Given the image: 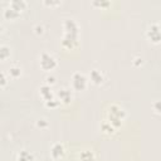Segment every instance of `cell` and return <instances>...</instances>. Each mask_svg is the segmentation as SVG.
Segmentation results:
<instances>
[{
	"instance_id": "obj_1",
	"label": "cell",
	"mask_w": 161,
	"mask_h": 161,
	"mask_svg": "<svg viewBox=\"0 0 161 161\" xmlns=\"http://www.w3.org/2000/svg\"><path fill=\"white\" fill-rule=\"evenodd\" d=\"M63 38H62V47L67 50H73L79 45V25L78 23L72 19L67 18L63 21Z\"/></svg>"
},
{
	"instance_id": "obj_2",
	"label": "cell",
	"mask_w": 161,
	"mask_h": 161,
	"mask_svg": "<svg viewBox=\"0 0 161 161\" xmlns=\"http://www.w3.org/2000/svg\"><path fill=\"white\" fill-rule=\"evenodd\" d=\"M127 117V113H126V109L117 104V103H113L108 107V111H107V121L116 128V131L123 125L125 119Z\"/></svg>"
},
{
	"instance_id": "obj_3",
	"label": "cell",
	"mask_w": 161,
	"mask_h": 161,
	"mask_svg": "<svg viewBox=\"0 0 161 161\" xmlns=\"http://www.w3.org/2000/svg\"><path fill=\"white\" fill-rule=\"evenodd\" d=\"M26 6H28V3L24 0H13L4 9L3 16L6 20H15L23 14V11L26 9Z\"/></svg>"
},
{
	"instance_id": "obj_4",
	"label": "cell",
	"mask_w": 161,
	"mask_h": 161,
	"mask_svg": "<svg viewBox=\"0 0 161 161\" xmlns=\"http://www.w3.org/2000/svg\"><path fill=\"white\" fill-rule=\"evenodd\" d=\"M39 65L43 70L45 72H52L57 68L58 65V62L55 59L54 55H52L50 53L48 52H43L40 55H39Z\"/></svg>"
},
{
	"instance_id": "obj_5",
	"label": "cell",
	"mask_w": 161,
	"mask_h": 161,
	"mask_svg": "<svg viewBox=\"0 0 161 161\" xmlns=\"http://www.w3.org/2000/svg\"><path fill=\"white\" fill-rule=\"evenodd\" d=\"M88 87V78L82 72H75L72 75V88L74 91H84Z\"/></svg>"
},
{
	"instance_id": "obj_6",
	"label": "cell",
	"mask_w": 161,
	"mask_h": 161,
	"mask_svg": "<svg viewBox=\"0 0 161 161\" xmlns=\"http://www.w3.org/2000/svg\"><path fill=\"white\" fill-rule=\"evenodd\" d=\"M146 38L153 43V44H158L161 40V31H160V24L158 23H152L147 26L146 29Z\"/></svg>"
},
{
	"instance_id": "obj_7",
	"label": "cell",
	"mask_w": 161,
	"mask_h": 161,
	"mask_svg": "<svg viewBox=\"0 0 161 161\" xmlns=\"http://www.w3.org/2000/svg\"><path fill=\"white\" fill-rule=\"evenodd\" d=\"M57 98L59 99L60 103H63V104H69V103L72 102V99H73V91H72L70 88H68V87H63V88H60V89L58 91Z\"/></svg>"
},
{
	"instance_id": "obj_8",
	"label": "cell",
	"mask_w": 161,
	"mask_h": 161,
	"mask_svg": "<svg viewBox=\"0 0 161 161\" xmlns=\"http://www.w3.org/2000/svg\"><path fill=\"white\" fill-rule=\"evenodd\" d=\"M50 156L54 160H59L63 158L65 156V147L62 142H54L50 146Z\"/></svg>"
},
{
	"instance_id": "obj_9",
	"label": "cell",
	"mask_w": 161,
	"mask_h": 161,
	"mask_svg": "<svg viewBox=\"0 0 161 161\" xmlns=\"http://www.w3.org/2000/svg\"><path fill=\"white\" fill-rule=\"evenodd\" d=\"M88 80H91L96 86H101L104 82V74L99 69H92L91 73H89V79Z\"/></svg>"
},
{
	"instance_id": "obj_10",
	"label": "cell",
	"mask_w": 161,
	"mask_h": 161,
	"mask_svg": "<svg viewBox=\"0 0 161 161\" xmlns=\"http://www.w3.org/2000/svg\"><path fill=\"white\" fill-rule=\"evenodd\" d=\"M39 93H40V96H42V98H43L44 102L50 101V99H53L55 97L54 93H53V91H52V87L50 86H47V84H42L40 86Z\"/></svg>"
},
{
	"instance_id": "obj_11",
	"label": "cell",
	"mask_w": 161,
	"mask_h": 161,
	"mask_svg": "<svg viewBox=\"0 0 161 161\" xmlns=\"http://www.w3.org/2000/svg\"><path fill=\"white\" fill-rule=\"evenodd\" d=\"M16 161H35V157L29 150H20L16 153Z\"/></svg>"
},
{
	"instance_id": "obj_12",
	"label": "cell",
	"mask_w": 161,
	"mask_h": 161,
	"mask_svg": "<svg viewBox=\"0 0 161 161\" xmlns=\"http://www.w3.org/2000/svg\"><path fill=\"white\" fill-rule=\"evenodd\" d=\"M99 130H101L102 133H104V135H107V136H111V135H113V133L116 132V128H114L107 119H104V121L101 122Z\"/></svg>"
},
{
	"instance_id": "obj_13",
	"label": "cell",
	"mask_w": 161,
	"mask_h": 161,
	"mask_svg": "<svg viewBox=\"0 0 161 161\" xmlns=\"http://www.w3.org/2000/svg\"><path fill=\"white\" fill-rule=\"evenodd\" d=\"M78 158H79V161H96V155L92 150L84 148L79 152Z\"/></svg>"
},
{
	"instance_id": "obj_14",
	"label": "cell",
	"mask_w": 161,
	"mask_h": 161,
	"mask_svg": "<svg viewBox=\"0 0 161 161\" xmlns=\"http://www.w3.org/2000/svg\"><path fill=\"white\" fill-rule=\"evenodd\" d=\"M11 55V50L8 45H0V60H6Z\"/></svg>"
},
{
	"instance_id": "obj_15",
	"label": "cell",
	"mask_w": 161,
	"mask_h": 161,
	"mask_svg": "<svg viewBox=\"0 0 161 161\" xmlns=\"http://www.w3.org/2000/svg\"><path fill=\"white\" fill-rule=\"evenodd\" d=\"M9 74H10V77H13V78H19V77L21 75V67L18 65V64L11 65L10 69H9Z\"/></svg>"
},
{
	"instance_id": "obj_16",
	"label": "cell",
	"mask_w": 161,
	"mask_h": 161,
	"mask_svg": "<svg viewBox=\"0 0 161 161\" xmlns=\"http://www.w3.org/2000/svg\"><path fill=\"white\" fill-rule=\"evenodd\" d=\"M44 104H45V107H48V108H52V109H54V108H58V107L60 106V102H59V99H58L57 97H54L53 99H50V101H47V102H44Z\"/></svg>"
},
{
	"instance_id": "obj_17",
	"label": "cell",
	"mask_w": 161,
	"mask_h": 161,
	"mask_svg": "<svg viewBox=\"0 0 161 161\" xmlns=\"http://www.w3.org/2000/svg\"><path fill=\"white\" fill-rule=\"evenodd\" d=\"M94 6H98V8H108V6H111V1H107V0H96V1H93L92 3Z\"/></svg>"
},
{
	"instance_id": "obj_18",
	"label": "cell",
	"mask_w": 161,
	"mask_h": 161,
	"mask_svg": "<svg viewBox=\"0 0 161 161\" xmlns=\"http://www.w3.org/2000/svg\"><path fill=\"white\" fill-rule=\"evenodd\" d=\"M48 125H49V122H48V119L44 118V117H42V118H39V119L36 121V126H38L39 128H47Z\"/></svg>"
},
{
	"instance_id": "obj_19",
	"label": "cell",
	"mask_w": 161,
	"mask_h": 161,
	"mask_svg": "<svg viewBox=\"0 0 161 161\" xmlns=\"http://www.w3.org/2000/svg\"><path fill=\"white\" fill-rule=\"evenodd\" d=\"M55 82H57V79H55L54 75H47V77H45V82H44V84L52 87L53 84H55Z\"/></svg>"
},
{
	"instance_id": "obj_20",
	"label": "cell",
	"mask_w": 161,
	"mask_h": 161,
	"mask_svg": "<svg viewBox=\"0 0 161 161\" xmlns=\"http://www.w3.org/2000/svg\"><path fill=\"white\" fill-rule=\"evenodd\" d=\"M8 75L4 72H0V87H5L8 84Z\"/></svg>"
},
{
	"instance_id": "obj_21",
	"label": "cell",
	"mask_w": 161,
	"mask_h": 161,
	"mask_svg": "<svg viewBox=\"0 0 161 161\" xmlns=\"http://www.w3.org/2000/svg\"><path fill=\"white\" fill-rule=\"evenodd\" d=\"M43 4L44 5H47V6H57V5H59L60 4V1H43Z\"/></svg>"
},
{
	"instance_id": "obj_22",
	"label": "cell",
	"mask_w": 161,
	"mask_h": 161,
	"mask_svg": "<svg viewBox=\"0 0 161 161\" xmlns=\"http://www.w3.org/2000/svg\"><path fill=\"white\" fill-rule=\"evenodd\" d=\"M153 108H155V112H156L157 114H160V102H158V101H156V102L153 103Z\"/></svg>"
},
{
	"instance_id": "obj_23",
	"label": "cell",
	"mask_w": 161,
	"mask_h": 161,
	"mask_svg": "<svg viewBox=\"0 0 161 161\" xmlns=\"http://www.w3.org/2000/svg\"><path fill=\"white\" fill-rule=\"evenodd\" d=\"M35 30H36V34H43V31H44L42 25H36L35 26Z\"/></svg>"
},
{
	"instance_id": "obj_24",
	"label": "cell",
	"mask_w": 161,
	"mask_h": 161,
	"mask_svg": "<svg viewBox=\"0 0 161 161\" xmlns=\"http://www.w3.org/2000/svg\"><path fill=\"white\" fill-rule=\"evenodd\" d=\"M3 29H4V28H3V25L0 24V33H3Z\"/></svg>"
}]
</instances>
